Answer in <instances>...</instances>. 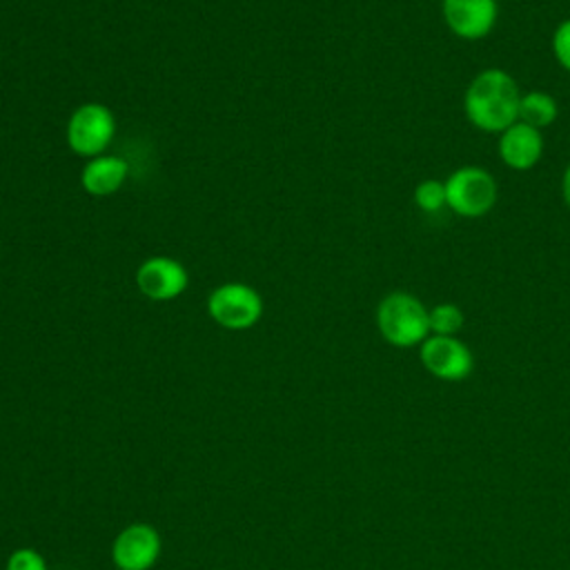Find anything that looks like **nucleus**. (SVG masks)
Wrapping results in <instances>:
<instances>
[{"label":"nucleus","mask_w":570,"mask_h":570,"mask_svg":"<svg viewBox=\"0 0 570 570\" xmlns=\"http://www.w3.org/2000/svg\"><path fill=\"white\" fill-rule=\"evenodd\" d=\"M559 107L557 100L548 91H528L521 94L519 100V120L534 127L543 129L557 120Z\"/></svg>","instance_id":"nucleus-12"},{"label":"nucleus","mask_w":570,"mask_h":570,"mask_svg":"<svg viewBox=\"0 0 570 570\" xmlns=\"http://www.w3.org/2000/svg\"><path fill=\"white\" fill-rule=\"evenodd\" d=\"M207 309L218 325L227 330H247L258 323L263 314V298L249 285L227 283L209 294Z\"/></svg>","instance_id":"nucleus-6"},{"label":"nucleus","mask_w":570,"mask_h":570,"mask_svg":"<svg viewBox=\"0 0 570 570\" xmlns=\"http://www.w3.org/2000/svg\"><path fill=\"white\" fill-rule=\"evenodd\" d=\"M376 327L392 347H416L430 336L428 307L410 292H390L376 307Z\"/></svg>","instance_id":"nucleus-2"},{"label":"nucleus","mask_w":570,"mask_h":570,"mask_svg":"<svg viewBox=\"0 0 570 570\" xmlns=\"http://www.w3.org/2000/svg\"><path fill=\"white\" fill-rule=\"evenodd\" d=\"M445 27L461 40L485 38L499 18L497 0H441Z\"/></svg>","instance_id":"nucleus-8"},{"label":"nucleus","mask_w":570,"mask_h":570,"mask_svg":"<svg viewBox=\"0 0 570 570\" xmlns=\"http://www.w3.org/2000/svg\"><path fill=\"white\" fill-rule=\"evenodd\" d=\"M561 196H563L566 207L570 209V163H568V167H566V171L561 176Z\"/></svg>","instance_id":"nucleus-17"},{"label":"nucleus","mask_w":570,"mask_h":570,"mask_svg":"<svg viewBox=\"0 0 570 570\" xmlns=\"http://www.w3.org/2000/svg\"><path fill=\"white\" fill-rule=\"evenodd\" d=\"M552 53L557 62L570 73V18L561 20L552 31Z\"/></svg>","instance_id":"nucleus-15"},{"label":"nucleus","mask_w":570,"mask_h":570,"mask_svg":"<svg viewBox=\"0 0 570 570\" xmlns=\"http://www.w3.org/2000/svg\"><path fill=\"white\" fill-rule=\"evenodd\" d=\"M163 550L160 534L149 523L122 528L111 543V561L118 570H151Z\"/></svg>","instance_id":"nucleus-7"},{"label":"nucleus","mask_w":570,"mask_h":570,"mask_svg":"<svg viewBox=\"0 0 570 570\" xmlns=\"http://www.w3.org/2000/svg\"><path fill=\"white\" fill-rule=\"evenodd\" d=\"M430 334L439 336H456L465 323L463 309L456 303H436L428 309Z\"/></svg>","instance_id":"nucleus-13"},{"label":"nucleus","mask_w":570,"mask_h":570,"mask_svg":"<svg viewBox=\"0 0 570 570\" xmlns=\"http://www.w3.org/2000/svg\"><path fill=\"white\" fill-rule=\"evenodd\" d=\"M419 358L428 374L448 383L463 381L474 370L472 350L456 336L430 334L419 345Z\"/></svg>","instance_id":"nucleus-5"},{"label":"nucleus","mask_w":570,"mask_h":570,"mask_svg":"<svg viewBox=\"0 0 570 570\" xmlns=\"http://www.w3.org/2000/svg\"><path fill=\"white\" fill-rule=\"evenodd\" d=\"M414 203L425 214H439L445 209V183L439 178H425L414 187Z\"/></svg>","instance_id":"nucleus-14"},{"label":"nucleus","mask_w":570,"mask_h":570,"mask_svg":"<svg viewBox=\"0 0 570 570\" xmlns=\"http://www.w3.org/2000/svg\"><path fill=\"white\" fill-rule=\"evenodd\" d=\"M443 183L445 205L456 216L479 218L497 205L499 185L494 176L479 165H463L454 169Z\"/></svg>","instance_id":"nucleus-3"},{"label":"nucleus","mask_w":570,"mask_h":570,"mask_svg":"<svg viewBox=\"0 0 570 570\" xmlns=\"http://www.w3.org/2000/svg\"><path fill=\"white\" fill-rule=\"evenodd\" d=\"M7 570H47V561L33 548H16L7 559Z\"/></svg>","instance_id":"nucleus-16"},{"label":"nucleus","mask_w":570,"mask_h":570,"mask_svg":"<svg viewBox=\"0 0 570 570\" xmlns=\"http://www.w3.org/2000/svg\"><path fill=\"white\" fill-rule=\"evenodd\" d=\"M519 100L517 80L499 67H488L470 80L463 94V111L476 129L501 134L519 120Z\"/></svg>","instance_id":"nucleus-1"},{"label":"nucleus","mask_w":570,"mask_h":570,"mask_svg":"<svg viewBox=\"0 0 570 570\" xmlns=\"http://www.w3.org/2000/svg\"><path fill=\"white\" fill-rule=\"evenodd\" d=\"M129 165L120 156H96L82 169V187L94 196L114 194L127 178Z\"/></svg>","instance_id":"nucleus-11"},{"label":"nucleus","mask_w":570,"mask_h":570,"mask_svg":"<svg viewBox=\"0 0 570 570\" xmlns=\"http://www.w3.org/2000/svg\"><path fill=\"white\" fill-rule=\"evenodd\" d=\"M138 289L151 301H171L187 289V269L167 256L147 258L136 272Z\"/></svg>","instance_id":"nucleus-9"},{"label":"nucleus","mask_w":570,"mask_h":570,"mask_svg":"<svg viewBox=\"0 0 570 570\" xmlns=\"http://www.w3.org/2000/svg\"><path fill=\"white\" fill-rule=\"evenodd\" d=\"M116 134V118L114 114L98 102H87L78 107L67 127L69 147L78 156H102Z\"/></svg>","instance_id":"nucleus-4"},{"label":"nucleus","mask_w":570,"mask_h":570,"mask_svg":"<svg viewBox=\"0 0 570 570\" xmlns=\"http://www.w3.org/2000/svg\"><path fill=\"white\" fill-rule=\"evenodd\" d=\"M497 151L505 167L514 171H528L541 160V154H543L541 129H534L517 120L499 134Z\"/></svg>","instance_id":"nucleus-10"}]
</instances>
